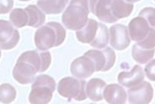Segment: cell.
Returning a JSON list of instances; mask_svg holds the SVG:
<instances>
[{
    "label": "cell",
    "mask_w": 155,
    "mask_h": 104,
    "mask_svg": "<svg viewBox=\"0 0 155 104\" xmlns=\"http://www.w3.org/2000/svg\"><path fill=\"white\" fill-rule=\"evenodd\" d=\"M155 49L151 48V49H146L143 47L138 46L136 44L133 46L132 49V56L134 57L137 63L141 64H144L150 61L154 56Z\"/></svg>",
    "instance_id": "44dd1931"
},
{
    "label": "cell",
    "mask_w": 155,
    "mask_h": 104,
    "mask_svg": "<svg viewBox=\"0 0 155 104\" xmlns=\"http://www.w3.org/2000/svg\"><path fill=\"white\" fill-rule=\"evenodd\" d=\"M16 90L12 85L4 83L0 85V102L3 103H10L16 97Z\"/></svg>",
    "instance_id": "cb8c5ba5"
},
{
    "label": "cell",
    "mask_w": 155,
    "mask_h": 104,
    "mask_svg": "<svg viewBox=\"0 0 155 104\" xmlns=\"http://www.w3.org/2000/svg\"><path fill=\"white\" fill-rule=\"evenodd\" d=\"M39 1H44V0H39Z\"/></svg>",
    "instance_id": "d6a6232c"
},
{
    "label": "cell",
    "mask_w": 155,
    "mask_h": 104,
    "mask_svg": "<svg viewBox=\"0 0 155 104\" xmlns=\"http://www.w3.org/2000/svg\"><path fill=\"white\" fill-rule=\"evenodd\" d=\"M19 33L8 21L0 20V49L14 48L19 41Z\"/></svg>",
    "instance_id": "8992f818"
},
{
    "label": "cell",
    "mask_w": 155,
    "mask_h": 104,
    "mask_svg": "<svg viewBox=\"0 0 155 104\" xmlns=\"http://www.w3.org/2000/svg\"><path fill=\"white\" fill-rule=\"evenodd\" d=\"M112 0H90L89 7L93 14L104 23H115L117 19L111 13Z\"/></svg>",
    "instance_id": "8fae6325"
},
{
    "label": "cell",
    "mask_w": 155,
    "mask_h": 104,
    "mask_svg": "<svg viewBox=\"0 0 155 104\" xmlns=\"http://www.w3.org/2000/svg\"><path fill=\"white\" fill-rule=\"evenodd\" d=\"M145 73L149 80L155 82V59L151 60L146 65Z\"/></svg>",
    "instance_id": "83f0119b"
},
{
    "label": "cell",
    "mask_w": 155,
    "mask_h": 104,
    "mask_svg": "<svg viewBox=\"0 0 155 104\" xmlns=\"http://www.w3.org/2000/svg\"><path fill=\"white\" fill-rule=\"evenodd\" d=\"M127 2H129V3H135V2H138L140 0H126Z\"/></svg>",
    "instance_id": "f546056e"
},
{
    "label": "cell",
    "mask_w": 155,
    "mask_h": 104,
    "mask_svg": "<svg viewBox=\"0 0 155 104\" xmlns=\"http://www.w3.org/2000/svg\"><path fill=\"white\" fill-rule=\"evenodd\" d=\"M14 6V0H0V14H8Z\"/></svg>",
    "instance_id": "f1b7e54d"
},
{
    "label": "cell",
    "mask_w": 155,
    "mask_h": 104,
    "mask_svg": "<svg viewBox=\"0 0 155 104\" xmlns=\"http://www.w3.org/2000/svg\"><path fill=\"white\" fill-rule=\"evenodd\" d=\"M151 27L143 18L138 16L134 18L129 22L128 24V34L132 40L140 42L148 36Z\"/></svg>",
    "instance_id": "7c38bea8"
},
{
    "label": "cell",
    "mask_w": 155,
    "mask_h": 104,
    "mask_svg": "<svg viewBox=\"0 0 155 104\" xmlns=\"http://www.w3.org/2000/svg\"><path fill=\"white\" fill-rule=\"evenodd\" d=\"M104 97L108 103L124 104L127 101V93L120 85L109 84L105 87Z\"/></svg>",
    "instance_id": "5bb4252c"
},
{
    "label": "cell",
    "mask_w": 155,
    "mask_h": 104,
    "mask_svg": "<svg viewBox=\"0 0 155 104\" xmlns=\"http://www.w3.org/2000/svg\"><path fill=\"white\" fill-rule=\"evenodd\" d=\"M103 52L104 53L105 57H106V64L103 69V72H105V71L109 70L114 65L116 55H115L114 51L113 50L111 47H105Z\"/></svg>",
    "instance_id": "4316f807"
},
{
    "label": "cell",
    "mask_w": 155,
    "mask_h": 104,
    "mask_svg": "<svg viewBox=\"0 0 155 104\" xmlns=\"http://www.w3.org/2000/svg\"><path fill=\"white\" fill-rule=\"evenodd\" d=\"M84 55L94 62L96 72L103 71L106 64V57L103 50H89Z\"/></svg>",
    "instance_id": "603a6c76"
},
{
    "label": "cell",
    "mask_w": 155,
    "mask_h": 104,
    "mask_svg": "<svg viewBox=\"0 0 155 104\" xmlns=\"http://www.w3.org/2000/svg\"><path fill=\"white\" fill-rule=\"evenodd\" d=\"M106 87V83L99 78H93L86 83L87 97L92 101L98 102L104 98V91Z\"/></svg>",
    "instance_id": "9a60e30c"
},
{
    "label": "cell",
    "mask_w": 155,
    "mask_h": 104,
    "mask_svg": "<svg viewBox=\"0 0 155 104\" xmlns=\"http://www.w3.org/2000/svg\"><path fill=\"white\" fill-rule=\"evenodd\" d=\"M98 27V23L94 19H88L84 27L77 30L76 36L78 40L83 44H90L94 38Z\"/></svg>",
    "instance_id": "2e32d148"
},
{
    "label": "cell",
    "mask_w": 155,
    "mask_h": 104,
    "mask_svg": "<svg viewBox=\"0 0 155 104\" xmlns=\"http://www.w3.org/2000/svg\"><path fill=\"white\" fill-rule=\"evenodd\" d=\"M37 73V69L33 64L18 58L13 70V76L19 83L29 84L34 81Z\"/></svg>",
    "instance_id": "ba28073f"
},
{
    "label": "cell",
    "mask_w": 155,
    "mask_h": 104,
    "mask_svg": "<svg viewBox=\"0 0 155 104\" xmlns=\"http://www.w3.org/2000/svg\"><path fill=\"white\" fill-rule=\"evenodd\" d=\"M109 42L117 50H124L130 44V36L128 28L123 24H115L109 29Z\"/></svg>",
    "instance_id": "9c48e42d"
},
{
    "label": "cell",
    "mask_w": 155,
    "mask_h": 104,
    "mask_svg": "<svg viewBox=\"0 0 155 104\" xmlns=\"http://www.w3.org/2000/svg\"><path fill=\"white\" fill-rule=\"evenodd\" d=\"M55 81L48 75H39L35 77L32 85L28 100L31 103L45 104L49 102L55 90Z\"/></svg>",
    "instance_id": "3957f363"
},
{
    "label": "cell",
    "mask_w": 155,
    "mask_h": 104,
    "mask_svg": "<svg viewBox=\"0 0 155 104\" xmlns=\"http://www.w3.org/2000/svg\"><path fill=\"white\" fill-rule=\"evenodd\" d=\"M144 79L143 69L138 65H135L130 72H122L118 74V83L125 87H134Z\"/></svg>",
    "instance_id": "4fadbf2b"
},
{
    "label": "cell",
    "mask_w": 155,
    "mask_h": 104,
    "mask_svg": "<svg viewBox=\"0 0 155 104\" xmlns=\"http://www.w3.org/2000/svg\"><path fill=\"white\" fill-rule=\"evenodd\" d=\"M153 89L148 82L142 81L137 85L128 88V102L132 104H148L153 99Z\"/></svg>",
    "instance_id": "5b68a950"
},
{
    "label": "cell",
    "mask_w": 155,
    "mask_h": 104,
    "mask_svg": "<svg viewBox=\"0 0 155 104\" xmlns=\"http://www.w3.org/2000/svg\"><path fill=\"white\" fill-rule=\"evenodd\" d=\"M133 9L134 4L126 0H112L111 13L117 20L128 17Z\"/></svg>",
    "instance_id": "e0dca14e"
},
{
    "label": "cell",
    "mask_w": 155,
    "mask_h": 104,
    "mask_svg": "<svg viewBox=\"0 0 155 104\" xmlns=\"http://www.w3.org/2000/svg\"><path fill=\"white\" fill-rule=\"evenodd\" d=\"M12 24L16 28H23L28 25V14L26 9L15 8L11 12L9 16Z\"/></svg>",
    "instance_id": "7402d4cb"
},
{
    "label": "cell",
    "mask_w": 155,
    "mask_h": 104,
    "mask_svg": "<svg viewBox=\"0 0 155 104\" xmlns=\"http://www.w3.org/2000/svg\"><path fill=\"white\" fill-rule=\"evenodd\" d=\"M89 6L88 0H71L62 16L64 26L71 30H78L88 20Z\"/></svg>",
    "instance_id": "7a4b0ae2"
},
{
    "label": "cell",
    "mask_w": 155,
    "mask_h": 104,
    "mask_svg": "<svg viewBox=\"0 0 155 104\" xmlns=\"http://www.w3.org/2000/svg\"><path fill=\"white\" fill-rule=\"evenodd\" d=\"M108 40H109V32H108V28L104 24L98 23V30H97L96 35L89 44L92 47L100 49V48H104L108 45Z\"/></svg>",
    "instance_id": "d6986e66"
},
{
    "label": "cell",
    "mask_w": 155,
    "mask_h": 104,
    "mask_svg": "<svg viewBox=\"0 0 155 104\" xmlns=\"http://www.w3.org/2000/svg\"><path fill=\"white\" fill-rule=\"evenodd\" d=\"M20 1H28V0H20Z\"/></svg>",
    "instance_id": "4dcf8cb0"
},
{
    "label": "cell",
    "mask_w": 155,
    "mask_h": 104,
    "mask_svg": "<svg viewBox=\"0 0 155 104\" xmlns=\"http://www.w3.org/2000/svg\"><path fill=\"white\" fill-rule=\"evenodd\" d=\"M138 46L146 48V49H151L155 47V29L153 28H150L148 36L145 37L143 40L137 43Z\"/></svg>",
    "instance_id": "d4e9b609"
},
{
    "label": "cell",
    "mask_w": 155,
    "mask_h": 104,
    "mask_svg": "<svg viewBox=\"0 0 155 104\" xmlns=\"http://www.w3.org/2000/svg\"><path fill=\"white\" fill-rule=\"evenodd\" d=\"M18 58L22 60L27 61L31 64H33L37 69L38 73H42L46 71L50 66L52 57L48 51H27L21 54Z\"/></svg>",
    "instance_id": "52a82bcc"
},
{
    "label": "cell",
    "mask_w": 155,
    "mask_h": 104,
    "mask_svg": "<svg viewBox=\"0 0 155 104\" xmlns=\"http://www.w3.org/2000/svg\"><path fill=\"white\" fill-rule=\"evenodd\" d=\"M154 1H155V0H154Z\"/></svg>",
    "instance_id": "836d02e7"
},
{
    "label": "cell",
    "mask_w": 155,
    "mask_h": 104,
    "mask_svg": "<svg viewBox=\"0 0 155 104\" xmlns=\"http://www.w3.org/2000/svg\"><path fill=\"white\" fill-rule=\"evenodd\" d=\"M25 9L27 10L29 18L28 26L38 28L45 22V14L38 6L28 5Z\"/></svg>",
    "instance_id": "ffe728a7"
},
{
    "label": "cell",
    "mask_w": 155,
    "mask_h": 104,
    "mask_svg": "<svg viewBox=\"0 0 155 104\" xmlns=\"http://www.w3.org/2000/svg\"><path fill=\"white\" fill-rule=\"evenodd\" d=\"M139 16L143 18L148 22L149 26L155 28V8H145L139 13Z\"/></svg>",
    "instance_id": "484cf974"
},
{
    "label": "cell",
    "mask_w": 155,
    "mask_h": 104,
    "mask_svg": "<svg viewBox=\"0 0 155 104\" xmlns=\"http://www.w3.org/2000/svg\"><path fill=\"white\" fill-rule=\"evenodd\" d=\"M68 0H38V7L47 14H60L67 5Z\"/></svg>",
    "instance_id": "ac0fdd59"
},
{
    "label": "cell",
    "mask_w": 155,
    "mask_h": 104,
    "mask_svg": "<svg viewBox=\"0 0 155 104\" xmlns=\"http://www.w3.org/2000/svg\"><path fill=\"white\" fill-rule=\"evenodd\" d=\"M70 71L74 77L80 79H85L90 77L94 73L95 65L89 57L84 55L76 58L72 63Z\"/></svg>",
    "instance_id": "30bf717a"
},
{
    "label": "cell",
    "mask_w": 155,
    "mask_h": 104,
    "mask_svg": "<svg viewBox=\"0 0 155 104\" xmlns=\"http://www.w3.org/2000/svg\"><path fill=\"white\" fill-rule=\"evenodd\" d=\"M86 83L75 77H64L58 83V91L61 96L68 99L83 101L87 98Z\"/></svg>",
    "instance_id": "277c9868"
},
{
    "label": "cell",
    "mask_w": 155,
    "mask_h": 104,
    "mask_svg": "<svg viewBox=\"0 0 155 104\" xmlns=\"http://www.w3.org/2000/svg\"><path fill=\"white\" fill-rule=\"evenodd\" d=\"M0 57H1V52H0Z\"/></svg>",
    "instance_id": "1f68e13d"
},
{
    "label": "cell",
    "mask_w": 155,
    "mask_h": 104,
    "mask_svg": "<svg viewBox=\"0 0 155 104\" xmlns=\"http://www.w3.org/2000/svg\"><path fill=\"white\" fill-rule=\"evenodd\" d=\"M66 37L64 27L58 23L51 22L39 28L35 33V45L38 50L45 51L63 44Z\"/></svg>",
    "instance_id": "6da1fadb"
}]
</instances>
